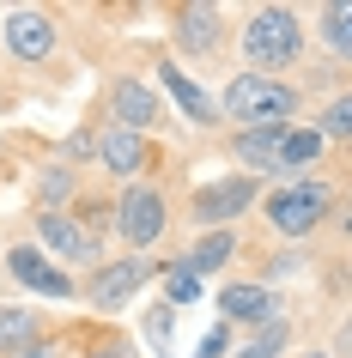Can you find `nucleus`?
Segmentation results:
<instances>
[{
    "instance_id": "nucleus-12",
    "label": "nucleus",
    "mask_w": 352,
    "mask_h": 358,
    "mask_svg": "<svg viewBox=\"0 0 352 358\" xmlns=\"http://www.w3.org/2000/svg\"><path fill=\"white\" fill-rule=\"evenodd\" d=\"M158 85H164V92L183 103V115L195 122V128H213V122H219V97H206L201 85H195V79L176 67V61H164V67H158Z\"/></svg>"
},
{
    "instance_id": "nucleus-29",
    "label": "nucleus",
    "mask_w": 352,
    "mask_h": 358,
    "mask_svg": "<svg viewBox=\"0 0 352 358\" xmlns=\"http://www.w3.org/2000/svg\"><path fill=\"white\" fill-rule=\"evenodd\" d=\"M310 358H328V352H310Z\"/></svg>"
},
{
    "instance_id": "nucleus-22",
    "label": "nucleus",
    "mask_w": 352,
    "mask_h": 358,
    "mask_svg": "<svg viewBox=\"0 0 352 358\" xmlns=\"http://www.w3.org/2000/svg\"><path fill=\"white\" fill-rule=\"evenodd\" d=\"M170 334H176V303H158V310H146V340L164 352Z\"/></svg>"
},
{
    "instance_id": "nucleus-10",
    "label": "nucleus",
    "mask_w": 352,
    "mask_h": 358,
    "mask_svg": "<svg viewBox=\"0 0 352 358\" xmlns=\"http://www.w3.org/2000/svg\"><path fill=\"white\" fill-rule=\"evenodd\" d=\"M6 267H13V280L31 285V292H43V298H73V280L61 273V267H49V255L31 243H19L13 255H6Z\"/></svg>"
},
{
    "instance_id": "nucleus-15",
    "label": "nucleus",
    "mask_w": 352,
    "mask_h": 358,
    "mask_svg": "<svg viewBox=\"0 0 352 358\" xmlns=\"http://www.w3.org/2000/svg\"><path fill=\"white\" fill-rule=\"evenodd\" d=\"M37 346V316L24 310V303H0V352L6 358H19Z\"/></svg>"
},
{
    "instance_id": "nucleus-9",
    "label": "nucleus",
    "mask_w": 352,
    "mask_h": 358,
    "mask_svg": "<svg viewBox=\"0 0 352 358\" xmlns=\"http://www.w3.org/2000/svg\"><path fill=\"white\" fill-rule=\"evenodd\" d=\"M152 280V262H140V255H128V262H110V267H97V280L85 285V298L97 303V310H115L122 298H134L140 285Z\"/></svg>"
},
{
    "instance_id": "nucleus-28",
    "label": "nucleus",
    "mask_w": 352,
    "mask_h": 358,
    "mask_svg": "<svg viewBox=\"0 0 352 358\" xmlns=\"http://www.w3.org/2000/svg\"><path fill=\"white\" fill-rule=\"evenodd\" d=\"M346 237H352V219H346Z\"/></svg>"
},
{
    "instance_id": "nucleus-13",
    "label": "nucleus",
    "mask_w": 352,
    "mask_h": 358,
    "mask_svg": "<svg viewBox=\"0 0 352 358\" xmlns=\"http://www.w3.org/2000/svg\"><path fill=\"white\" fill-rule=\"evenodd\" d=\"M279 140H286V128H243L231 152L243 170H279Z\"/></svg>"
},
{
    "instance_id": "nucleus-21",
    "label": "nucleus",
    "mask_w": 352,
    "mask_h": 358,
    "mask_svg": "<svg viewBox=\"0 0 352 358\" xmlns=\"http://www.w3.org/2000/svg\"><path fill=\"white\" fill-rule=\"evenodd\" d=\"M279 346H286V322H261V334L255 340H249V346H243V352L237 358H279Z\"/></svg>"
},
{
    "instance_id": "nucleus-3",
    "label": "nucleus",
    "mask_w": 352,
    "mask_h": 358,
    "mask_svg": "<svg viewBox=\"0 0 352 358\" xmlns=\"http://www.w3.org/2000/svg\"><path fill=\"white\" fill-rule=\"evenodd\" d=\"M328 219V189L322 182H286L279 194H267V225L279 237H310Z\"/></svg>"
},
{
    "instance_id": "nucleus-7",
    "label": "nucleus",
    "mask_w": 352,
    "mask_h": 358,
    "mask_svg": "<svg viewBox=\"0 0 352 358\" xmlns=\"http://www.w3.org/2000/svg\"><path fill=\"white\" fill-rule=\"evenodd\" d=\"M6 49L19 61H49L55 55V24H49V13H37V6H19V13H6Z\"/></svg>"
},
{
    "instance_id": "nucleus-23",
    "label": "nucleus",
    "mask_w": 352,
    "mask_h": 358,
    "mask_svg": "<svg viewBox=\"0 0 352 358\" xmlns=\"http://www.w3.org/2000/svg\"><path fill=\"white\" fill-rule=\"evenodd\" d=\"M322 134H328V140H352V92L328 103V115H322Z\"/></svg>"
},
{
    "instance_id": "nucleus-24",
    "label": "nucleus",
    "mask_w": 352,
    "mask_h": 358,
    "mask_svg": "<svg viewBox=\"0 0 352 358\" xmlns=\"http://www.w3.org/2000/svg\"><path fill=\"white\" fill-rule=\"evenodd\" d=\"M225 328H213V334H201V346H195V358H225Z\"/></svg>"
},
{
    "instance_id": "nucleus-14",
    "label": "nucleus",
    "mask_w": 352,
    "mask_h": 358,
    "mask_svg": "<svg viewBox=\"0 0 352 358\" xmlns=\"http://www.w3.org/2000/svg\"><path fill=\"white\" fill-rule=\"evenodd\" d=\"M219 316L225 322H274V298H267V285H225Z\"/></svg>"
},
{
    "instance_id": "nucleus-5",
    "label": "nucleus",
    "mask_w": 352,
    "mask_h": 358,
    "mask_svg": "<svg viewBox=\"0 0 352 358\" xmlns=\"http://www.w3.org/2000/svg\"><path fill=\"white\" fill-rule=\"evenodd\" d=\"M195 219H201V231H225V219H237V213L255 207V176H225V182H206V189H195Z\"/></svg>"
},
{
    "instance_id": "nucleus-6",
    "label": "nucleus",
    "mask_w": 352,
    "mask_h": 358,
    "mask_svg": "<svg viewBox=\"0 0 352 358\" xmlns=\"http://www.w3.org/2000/svg\"><path fill=\"white\" fill-rule=\"evenodd\" d=\"M37 237H43V249H55L61 262H97V237L79 225L73 213L43 207V213H37Z\"/></svg>"
},
{
    "instance_id": "nucleus-8",
    "label": "nucleus",
    "mask_w": 352,
    "mask_h": 358,
    "mask_svg": "<svg viewBox=\"0 0 352 358\" xmlns=\"http://www.w3.org/2000/svg\"><path fill=\"white\" fill-rule=\"evenodd\" d=\"M110 110H115V128H128V134H146L152 122H164L158 92L140 85V79H115V85H110Z\"/></svg>"
},
{
    "instance_id": "nucleus-1",
    "label": "nucleus",
    "mask_w": 352,
    "mask_h": 358,
    "mask_svg": "<svg viewBox=\"0 0 352 358\" xmlns=\"http://www.w3.org/2000/svg\"><path fill=\"white\" fill-rule=\"evenodd\" d=\"M304 97L286 85V79H267V73H237L219 97V115L243 122V128H292V115Z\"/></svg>"
},
{
    "instance_id": "nucleus-19",
    "label": "nucleus",
    "mask_w": 352,
    "mask_h": 358,
    "mask_svg": "<svg viewBox=\"0 0 352 358\" xmlns=\"http://www.w3.org/2000/svg\"><path fill=\"white\" fill-rule=\"evenodd\" d=\"M322 37H328V49L340 61H352V6H328L322 13Z\"/></svg>"
},
{
    "instance_id": "nucleus-26",
    "label": "nucleus",
    "mask_w": 352,
    "mask_h": 358,
    "mask_svg": "<svg viewBox=\"0 0 352 358\" xmlns=\"http://www.w3.org/2000/svg\"><path fill=\"white\" fill-rule=\"evenodd\" d=\"M97 358H134L128 346H97Z\"/></svg>"
},
{
    "instance_id": "nucleus-11",
    "label": "nucleus",
    "mask_w": 352,
    "mask_h": 358,
    "mask_svg": "<svg viewBox=\"0 0 352 358\" xmlns=\"http://www.w3.org/2000/svg\"><path fill=\"white\" fill-rule=\"evenodd\" d=\"M97 158H104V170H115V176H140V170H152V140L146 134H128V128H104V140H97Z\"/></svg>"
},
{
    "instance_id": "nucleus-25",
    "label": "nucleus",
    "mask_w": 352,
    "mask_h": 358,
    "mask_svg": "<svg viewBox=\"0 0 352 358\" xmlns=\"http://www.w3.org/2000/svg\"><path fill=\"white\" fill-rule=\"evenodd\" d=\"M67 189H73V176H67V170H61V176H43V201H67Z\"/></svg>"
},
{
    "instance_id": "nucleus-20",
    "label": "nucleus",
    "mask_w": 352,
    "mask_h": 358,
    "mask_svg": "<svg viewBox=\"0 0 352 358\" xmlns=\"http://www.w3.org/2000/svg\"><path fill=\"white\" fill-rule=\"evenodd\" d=\"M201 292H206V280H201V273H188L183 262L170 267V280H164V298H170V303H195Z\"/></svg>"
},
{
    "instance_id": "nucleus-16",
    "label": "nucleus",
    "mask_w": 352,
    "mask_h": 358,
    "mask_svg": "<svg viewBox=\"0 0 352 358\" xmlns=\"http://www.w3.org/2000/svg\"><path fill=\"white\" fill-rule=\"evenodd\" d=\"M231 249H237V237H231V231H201V237H195V249L183 255V267L206 280L213 267H225V262H231Z\"/></svg>"
},
{
    "instance_id": "nucleus-2",
    "label": "nucleus",
    "mask_w": 352,
    "mask_h": 358,
    "mask_svg": "<svg viewBox=\"0 0 352 358\" xmlns=\"http://www.w3.org/2000/svg\"><path fill=\"white\" fill-rule=\"evenodd\" d=\"M243 55H249V67H261L267 79H274L279 67H292V61L304 55V24H297V13L292 6H255L249 24H243Z\"/></svg>"
},
{
    "instance_id": "nucleus-27",
    "label": "nucleus",
    "mask_w": 352,
    "mask_h": 358,
    "mask_svg": "<svg viewBox=\"0 0 352 358\" xmlns=\"http://www.w3.org/2000/svg\"><path fill=\"white\" fill-rule=\"evenodd\" d=\"M19 358H55V346H43V340H37V346H31V352H19Z\"/></svg>"
},
{
    "instance_id": "nucleus-18",
    "label": "nucleus",
    "mask_w": 352,
    "mask_h": 358,
    "mask_svg": "<svg viewBox=\"0 0 352 358\" xmlns=\"http://www.w3.org/2000/svg\"><path fill=\"white\" fill-rule=\"evenodd\" d=\"M176 37H183V49H213L219 43V6H183Z\"/></svg>"
},
{
    "instance_id": "nucleus-17",
    "label": "nucleus",
    "mask_w": 352,
    "mask_h": 358,
    "mask_svg": "<svg viewBox=\"0 0 352 358\" xmlns=\"http://www.w3.org/2000/svg\"><path fill=\"white\" fill-rule=\"evenodd\" d=\"M322 146H328L322 128H286V140H279V170H310L322 158Z\"/></svg>"
},
{
    "instance_id": "nucleus-4",
    "label": "nucleus",
    "mask_w": 352,
    "mask_h": 358,
    "mask_svg": "<svg viewBox=\"0 0 352 358\" xmlns=\"http://www.w3.org/2000/svg\"><path fill=\"white\" fill-rule=\"evenodd\" d=\"M164 225H170V207H164V194L146 189V182H134V189L115 201V231H122V243L146 249V243L164 237Z\"/></svg>"
}]
</instances>
